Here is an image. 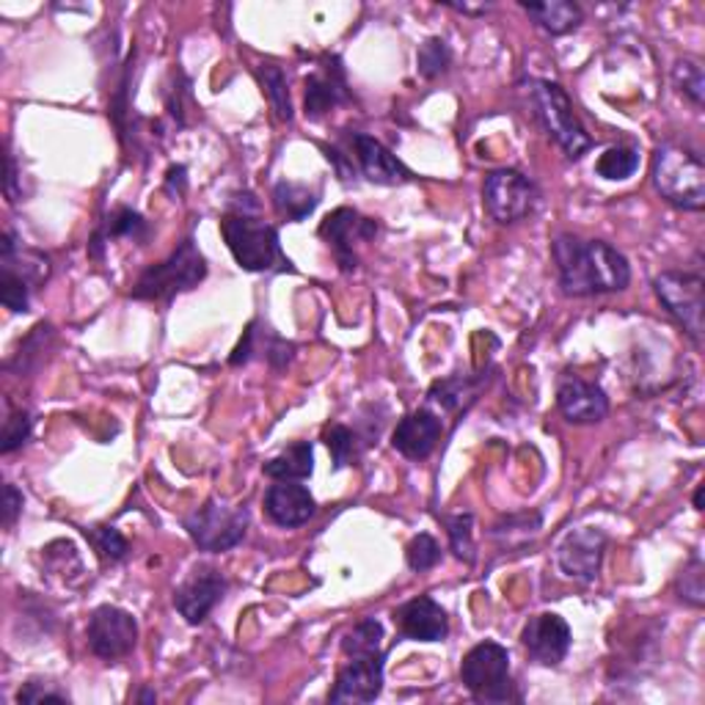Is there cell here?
I'll return each instance as SVG.
<instances>
[{"label":"cell","instance_id":"cell-17","mask_svg":"<svg viewBox=\"0 0 705 705\" xmlns=\"http://www.w3.org/2000/svg\"><path fill=\"white\" fill-rule=\"evenodd\" d=\"M444 425L430 408H419L403 416L392 432V447L408 460H425L441 441Z\"/></svg>","mask_w":705,"mask_h":705},{"label":"cell","instance_id":"cell-42","mask_svg":"<svg viewBox=\"0 0 705 705\" xmlns=\"http://www.w3.org/2000/svg\"><path fill=\"white\" fill-rule=\"evenodd\" d=\"M17 703H70V695L53 690V684H44V681H28L17 692Z\"/></svg>","mask_w":705,"mask_h":705},{"label":"cell","instance_id":"cell-25","mask_svg":"<svg viewBox=\"0 0 705 705\" xmlns=\"http://www.w3.org/2000/svg\"><path fill=\"white\" fill-rule=\"evenodd\" d=\"M265 474L270 480H285V482H301L307 477H312L314 471V449L309 441H296L292 447H287L285 452H279L276 458H270L263 466Z\"/></svg>","mask_w":705,"mask_h":705},{"label":"cell","instance_id":"cell-4","mask_svg":"<svg viewBox=\"0 0 705 705\" xmlns=\"http://www.w3.org/2000/svg\"><path fill=\"white\" fill-rule=\"evenodd\" d=\"M204 276H207V263H204L196 243L188 237L169 259L143 270L141 279L132 287V298H138V301H171L180 292L202 285Z\"/></svg>","mask_w":705,"mask_h":705},{"label":"cell","instance_id":"cell-29","mask_svg":"<svg viewBox=\"0 0 705 705\" xmlns=\"http://www.w3.org/2000/svg\"><path fill=\"white\" fill-rule=\"evenodd\" d=\"M99 235H103L105 241H110V237H125V241L143 243L149 237V224L143 221L141 213H136V210L119 207L110 213V218L105 221Z\"/></svg>","mask_w":705,"mask_h":705},{"label":"cell","instance_id":"cell-8","mask_svg":"<svg viewBox=\"0 0 705 705\" xmlns=\"http://www.w3.org/2000/svg\"><path fill=\"white\" fill-rule=\"evenodd\" d=\"M248 530L246 508H226V504L207 502L204 508L193 510L185 519V532L196 543L199 552L224 554L243 543Z\"/></svg>","mask_w":705,"mask_h":705},{"label":"cell","instance_id":"cell-44","mask_svg":"<svg viewBox=\"0 0 705 705\" xmlns=\"http://www.w3.org/2000/svg\"><path fill=\"white\" fill-rule=\"evenodd\" d=\"M6 174H9V177H6V199H9L11 204H17L22 199V193L17 191V182H20V174H17V160L11 158V154L6 158Z\"/></svg>","mask_w":705,"mask_h":705},{"label":"cell","instance_id":"cell-13","mask_svg":"<svg viewBox=\"0 0 705 705\" xmlns=\"http://www.w3.org/2000/svg\"><path fill=\"white\" fill-rule=\"evenodd\" d=\"M377 235V221L364 218L351 207H340L320 224V237L334 248L342 270H353L359 265L355 257V243L372 241Z\"/></svg>","mask_w":705,"mask_h":705},{"label":"cell","instance_id":"cell-47","mask_svg":"<svg viewBox=\"0 0 705 705\" xmlns=\"http://www.w3.org/2000/svg\"><path fill=\"white\" fill-rule=\"evenodd\" d=\"M138 701H141V703H154L158 697H154V692L147 690V692H141V697H138Z\"/></svg>","mask_w":705,"mask_h":705},{"label":"cell","instance_id":"cell-38","mask_svg":"<svg viewBox=\"0 0 705 705\" xmlns=\"http://www.w3.org/2000/svg\"><path fill=\"white\" fill-rule=\"evenodd\" d=\"M438 559H441V546L436 543V537L430 535H416L414 541L405 548V563L416 574H425V570L436 568Z\"/></svg>","mask_w":705,"mask_h":705},{"label":"cell","instance_id":"cell-20","mask_svg":"<svg viewBox=\"0 0 705 705\" xmlns=\"http://www.w3.org/2000/svg\"><path fill=\"white\" fill-rule=\"evenodd\" d=\"M353 149L355 160H359L361 165V174L370 182H375V185H403V182L414 180V174H410L377 138L355 132Z\"/></svg>","mask_w":705,"mask_h":705},{"label":"cell","instance_id":"cell-7","mask_svg":"<svg viewBox=\"0 0 705 705\" xmlns=\"http://www.w3.org/2000/svg\"><path fill=\"white\" fill-rule=\"evenodd\" d=\"M656 298L664 303L670 314L684 325L686 337L703 348L705 331V285L701 274L690 270H664L653 279Z\"/></svg>","mask_w":705,"mask_h":705},{"label":"cell","instance_id":"cell-15","mask_svg":"<svg viewBox=\"0 0 705 705\" xmlns=\"http://www.w3.org/2000/svg\"><path fill=\"white\" fill-rule=\"evenodd\" d=\"M557 405L570 425H596L609 414L607 392L579 375H565L559 381Z\"/></svg>","mask_w":705,"mask_h":705},{"label":"cell","instance_id":"cell-22","mask_svg":"<svg viewBox=\"0 0 705 705\" xmlns=\"http://www.w3.org/2000/svg\"><path fill=\"white\" fill-rule=\"evenodd\" d=\"M0 270L20 276L22 281L36 290L50 279V257L36 252V248H25L11 229H6L3 243H0Z\"/></svg>","mask_w":705,"mask_h":705},{"label":"cell","instance_id":"cell-16","mask_svg":"<svg viewBox=\"0 0 705 705\" xmlns=\"http://www.w3.org/2000/svg\"><path fill=\"white\" fill-rule=\"evenodd\" d=\"M383 690V656H353L337 673L331 703H372Z\"/></svg>","mask_w":705,"mask_h":705},{"label":"cell","instance_id":"cell-6","mask_svg":"<svg viewBox=\"0 0 705 705\" xmlns=\"http://www.w3.org/2000/svg\"><path fill=\"white\" fill-rule=\"evenodd\" d=\"M532 97H535L537 116H541L548 136L563 147V152L570 160H579L592 147V138L587 136L585 125L576 116V108L568 94H565V88L552 81H537Z\"/></svg>","mask_w":705,"mask_h":705},{"label":"cell","instance_id":"cell-26","mask_svg":"<svg viewBox=\"0 0 705 705\" xmlns=\"http://www.w3.org/2000/svg\"><path fill=\"white\" fill-rule=\"evenodd\" d=\"M320 204L318 193L309 191L307 185H298V182H276L274 188V207L290 224L298 221H307L314 213V207Z\"/></svg>","mask_w":705,"mask_h":705},{"label":"cell","instance_id":"cell-40","mask_svg":"<svg viewBox=\"0 0 705 705\" xmlns=\"http://www.w3.org/2000/svg\"><path fill=\"white\" fill-rule=\"evenodd\" d=\"M47 340H50V325H44V323L36 325V329H33V334L20 345V353H17L14 359L9 361V364H6V370H17L20 375L22 372L31 370V359L39 351H44V342Z\"/></svg>","mask_w":705,"mask_h":705},{"label":"cell","instance_id":"cell-1","mask_svg":"<svg viewBox=\"0 0 705 705\" xmlns=\"http://www.w3.org/2000/svg\"><path fill=\"white\" fill-rule=\"evenodd\" d=\"M565 296L587 298L620 292L631 281V265L623 254L603 241H581L559 235L552 246Z\"/></svg>","mask_w":705,"mask_h":705},{"label":"cell","instance_id":"cell-21","mask_svg":"<svg viewBox=\"0 0 705 705\" xmlns=\"http://www.w3.org/2000/svg\"><path fill=\"white\" fill-rule=\"evenodd\" d=\"M348 99H351V92H348L340 58H329L323 70L307 77V116H312V119H320Z\"/></svg>","mask_w":705,"mask_h":705},{"label":"cell","instance_id":"cell-32","mask_svg":"<svg viewBox=\"0 0 705 705\" xmlns=\"http://www.w3.org/2000/svg\"><path fill=\"white\" fill-rule=\"evenodd\" d=\"M673 81L675 86L681 88L684 97H690L697 108H703L705 103V75H703V64L697 58H690L684 55L681 61H675L673 66Z\"/></svg>","mask_w":705,"mask_h":705},{"label":"cell","instance_id":"cell-12","mask_svg":"<svg viewBox=\"0 0 705 705\" xmlns=\"http://www.w3.org/2000/svg\"><path fill=\"white\" fill-rule=\"evenodd\" d=\"M570 642H574L570 626L554 612L535 615L526 620L524 631H521V645L526 648L532 662L543 664V667H557L568 656Z\"/></svg>","mask_w":705,"mask_h":705},{"label":"cell","instance_id":"cell-9","mask_svg":"<svg viewBox=\"0 0 705 705\" xmlns=\"http://www.w3.org/2000/svg\"><path fill=\"white\" fill-rule=\"evenodd\" d=\"M482 202H485L488 215L496 224H515V221H524L526 215H532L537 204V188L521 171L499 169L485 177Z\"/></svg>","mask_w":705,"mask_h":705},{"label":"cell","instance_id":"cell-3","mask_svg":"<svg viewBox=\"0 0 705 705\" xmlns=\"http://www.w3.org/2000/svg\"><path fill=\"white\" fill-rule=\"evenodd\" d=\"M221 235L229 246L232 257L243 270L252 274H268V270L290 268L281 254L279 232L270 224L257 218V213H226L221 218Z\"/></svg>","mask_w":705,"mask_h":705},{"label":"cell","instance_id":"cell-30","mask_svg":"<svg viewBox=\"0 0 705 705\" xmlns=\"http://www.w3.org/2000/svg\"><path fill=\"white\" fill-rule=\"evenodd\" d=\"M259 83H263L265 94H268L270 105H274L279 121H292V103H290V88H287L285 72L276 64H259L257 70Z\"/></svg>","mask_w":705,"mask_h":705},{"label":"cell","instance_id":"cell-39","mask_svg":"<svg viewBox=\"0 0 705 705\" xmlns=\"http://www.w3.org/2000/svg\"><path fill=\"white\" fill-rule=\"evenodd\" d=\"M31 414L28 410H14V414H9V419L3 421V436H0V452L3 455H11L14 449H20L22 444L28 441V436H31Z\"/></svg>","mask_w":705,"mask_h":705},{"label":"cell","instance_id":"cell-19","mask_svg":"<svg viewBox=\"0 0 705 705\" xmlns=\"http://www.w3.org/2000/svg\"><path fill=\"white\" fill-rule=\"evenodd\" d=\"M394 623L403 631V637L416 642H438L449 634L447 612L430 596L410 598L408 603H403L394 612Z\"/></svg>","mask_w":705,"mask_h":705},{"label":"cell","instance_id":"cell-23","mask_svg":"<svg viewBox=\"0 0 705 705\" xmlns=\"http://www.w3.org/2000/svg\"><path fill=\"white\" fill-rule=\"evenodd\" d=\"M259 323H252L246 329V334H243L241 345L235 348V353H232L229 364L232 366H241V364H248V361L254 359L259 351H265V359H268V364L274 366V370H285L287 364L292 361V353H296V345H290V342L279 340V337L268 334V331H257Z\"/></svg>","mask_w":705,"mask_h":705},{"label":"cell","instance_id":"cell-43","mask_svg":"<svg viewBox=\"0 0 705 705\" xmlns=\"http://www.w3.org/2000/svg\"><path fill=\"white\" fill-rule=\"evenodd\" d=\"M22 502H25V499H22V493L17 491L11 482H6V488H3V526L6 530H11V526L17 524V515L22 513Z\"/></svg>","mask_w":705,"mask_h":705},{"label":"cell","instance_id":"cell-45","mask_svg":"<svg viewBox=\"0 0 705 705\" xmlns=\"http://www.w3.org/2000/svg\"><path fill=\"white\" fill-rule=\"evenodd\" d=\"M185 174H188L185 165H171L169 177H165V188H169L171 193H177V196H180V193L185 191Z\"/></svg>","mask_w":705,"mask_h":705},{"label":"cell","instance_id":"cell-35","mask_svg":"<svg viewBox=\"0 0 705 705\" xmlns=\"http://www.w3.org/2000/svg\"><path fill=\"white\" fill-rule=\"evenodd\" d=\"M447 535L449 546H452L455 557L463 563H474V515L460 513L447 519Z\"/></svg>","mask_w":705,"mask_h":705},{"label":"cell","instance_id":"cell-37","mask_svg":"<svg viewBox=\"0 0 705 705\" xmlns=\"http://www.w3.org/2000/svg\"><path fill=\"white\" fill-rule=\"evenodd\" d=\"M31 290L33 287L28 281H22L20 276L0 270V301H3V307L9 312L25 314L31 309Z\"/></svg>","mask_w":705,"mask_h":705},{"label":"cell","instance_id":"cell-34","mask_svg":"<svg viewBox=\"0 0 705 705\" xmlns=\"http://www.w3.org/2000/svg\"><path fill=\"white\" fill-rule=\"evenodd\" d=\"M449 61H452V50H449V44L444 42V39L432 36L427 39L425 44L419 47V53H416V70H419V75L425 77V81H436L438 75H444L449 66Z\"/></svg>","mask_w":705,"mask_h":705},{"label":"cell","instance_id":"cell-18","mask_svg":"<svg viewBox=\"0 0 705 705\" xmlns=\"http://www.w3.org/2000/svg\"><path fill=\"white\" fill-rule=\"evenodd\" d=\"M263 504H265V515H268L276 526H285V530L303 526L309 519H312L314 510H318L314 496L309 493L307 485H301V482H285V480H279L276 485L268 488Z\"/></svg>","mask_w":705,"mask_h":705},{"label":"cell","instance_id":"cell-46","mask_svg":"<svg viewBox=\"0 0 705 705\" xmlns=\"http://www.w3.org/2000/svg\"><path fill=\"white\" fill-rule=\"evenodd\" d=\"M455 11H463V14H485L491 6H466V3H449Z\"/></svg>","mask_w":705,"mask_h":705},{"label":"cell","instance_id":"cell-24","mask_svg":"<svg viewBox=\"0 0 705 705\" xmlns=\"http://www.w3.org/2000/svg\"><path fill=\"white\" fill-rule=\"evenodd\" d=\"M521 6L552 36H563V33L576 31L581 25V20H585V11L576 3H570V0H546V3H526L524 0Z\"/></svg>","mask_w":705,"mask_h":705},{"label":"cell","instance_id":"cell-31","mask_svg":"<svg viewBox=\"0 0 705 705\" xmlns=\"http://www.w3.org/2000/svg\"><path fill=\"white\" fill-rule=\"evenodd\" d=\"M640 169V154L631 147H609L601 158L596 160V174L609 182L629 180Z\"/></svg>","mask_w":705,"mask_h":705},{"label":"cell","instance_id":"cell-48","mask_svg":"<svg viewBox=\"0 0 705 705\" xmlns=\"http://www.w3.org/2000/svg\"><path fill=\"white\" fill-rule=\"evenodd\" d=\"M695 508L703 510V485L697 488V493H695Z\"/></svg>","mask_w":705,"mask_h":705},{"label":"cell","instance_id":"cell-41","mask_svg":"<svg viewBox=\"0 0 705 705\" xmlns=\"http://www.w3.org/2000/svg\"><path fill=\"white\" fill-rule=\"evenodd\" d=\"M537 530H541V515H537V513H524V515H521V526H515V515H510V519H504L502 524L493 526L491 535L496 537V541H502V537H504V546H510V537H513L515 532H521V535H524V541H526V537L535 535Z\"/></svg>","mask_w":705,"mask_h":705},{"label":"cell","instance_id":"cell-11","mask_svg":"<svg viewBox=\"0 0 705 705\" xmlns=\"http://www.w3.org/2000/svg\"><path fill=\"white\" fill-rule=\"evenodd\" d=\"M603 552H607V535L596 526H581L563 537L557 548V565L568 579L592 581L601 570Z\"/></svg>","mask_w":705,"mask_h":705},{"label":"cell","instance_id":"cell-36","mask_svg":"<svg viewBox=\"0 0 705 705\" xmlns=\"http://www.w3.org/2000/svg\"><path fill=\"white\" fill-rule=\"evenodd\" d=\"M86 537L92 541L94 552L99 554L103 559H108V563H119V559L127 557V541L125 535H121L116 526H92V530H86Z\"/></svg>","mask_w":705,"mask_h":705},{"label":"cell","instance_id":"cell-5","mask_svg":"<svg viewBox=\"0 0 705 705\" xmlns=\"http://www.w3.org/2000/svg\"><path fill=\"white\" fill-rule=\"evenodd\" d=\"M460 681L480 703H510L519 697L513 692L510 653L499 642H480L471 648L460 664Z\"/></svg>","mask_w":705,"mask_h":705},{"label":"cell","instance_id":"cell-2","mask_svg":"<svg viewBox=\"0 0 705 705\" xmlns=\"http://www.w3.org/2000/svg\"><path fill=\"white\" fill-rule=\"evenodd\" d=\"M653 188L673 207L701 213L705 207V165L701 154L681 143H664L651 160Z\"/></svg>","mask_w":705,"mask_h":705},{"label":"cell","instance_id":"cell-10","mask_svg":"<svg viewBox=\"0 0 705 705\" xmlns=\"http://www.w3.org/2000/svg\"><path fill=\"white\" fill-rule=\"evenodd\" d=\"M86 640L94 656L103 659V662H116L136 648L138 623L127 609L105 603V607L94 609L92 618H88Z\"/></svg>","mask_w":705,"mask_h":705},{"label":"cell","instance_id":"cell-28","mask_svg":"<svg viewBox=\"0 0 705 705\" xmlns=\"http://www.w3.org/2000/svg\"><path fill=\"white\" fill-rule=\"evenodd\" d=\"M323 441L325 447L331 449V458H334L337 469H345L351 466L355 458L364 449V441H361L359 430H351L348 425H329L323 430Z\"/></svg>","mask_w":705,"mask_h":705},{"label":"cell","instance_id":"cell-33","mask_svg":"<svg viewBox=\"0 0 705 705\" xmlns=\"http://www.w3.org/2000/svg\"><path fill=\"white\" fill-rule=\"evenodd\" d=\"M675 587H679L681 601L692 603L695 609L705 607V565H703L701 554H692V559L684 565V570L679 574Z\"/></svg>","mask_w":705,"mask_h":705},{"label":"cell","instance_id":"cell-27","mask_svg":"<svg viewBox=\"0 0 705 705\" xmlns=\"http://www.w3.org/2000/svg\"><path fill=\"white\" fill-rule=\"evenodd\" d=\"M342 651L348 659L353 656H381L383 651V626L381 620L364 618L348 631V637L342 640Z\"/></svg>","mask_w":705,"mask_h":705},{"label":"cell","instance_id":"cell-14","mask_svg":"<svg viewBox=\"0 0 705 705\" xmlns=\"http://www.w3.org/2000/svg\"><path fill=\"white\" fill-rule=\"evenodd\" d=\"M226 579L213 568L193 570L185 581L174 590L177 612L185 618V623L199 626L210 618L215 607L224 601Z\"/></svg>","mask_w":705,"mask_h":705}]
</instances>
